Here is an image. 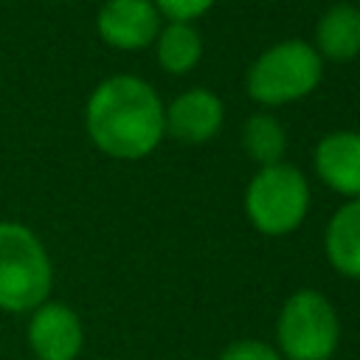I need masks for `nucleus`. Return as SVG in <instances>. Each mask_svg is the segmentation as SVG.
Instances as JSON below:
<instances>
[{
  "label": "nucleus",
  "instance_id": "obj_5",
  "mask_svg": "<svg viewBox=\"0 0 360 360\" xmlns=\"http://www.w3.org/2000/svg\"><path fill=\"white\" fill-rule=\"evenodd\" d=\"M340 343L335 304L318 290H295L276 318V349L284 360H329Z\"/></svg>",
  "mask_w": 360,
  "mask_h": 360
},
{
  "label": "nucleus",
  "instance_id": "obj_9",
  "mask_svg": "<svg viewBox=\"0 0 360 360\" xmlns=\"http://www.w3.org/2000/svg\"><path fill=\"white\" fill-rule=\"evenodd\" d=\"M315 174L326 188L346 200L360 197V132L335 129L323 135L312 152Z\"/></svg>",
  "mask_w": 360,
  "mask_h": 360
},
{
  "label": "nucleus",
  "instance_id": "obj_6",
  "mask_svg": "<svg viewBox=\"0 0 360 360\" xmlns=\"http://www.w3.org/2000/svg\"><path fill=\"white\" fill-rule=\"evenodd\" d=\"M25 340L37 360H76L84 346V326L76 309L48 298L28 312Z\"/></svg>",
  "mask_w": 360,
  "mask_h": 360
},
{
  "label": "nucleus",
  "instance_id": "obj_4",
  "mask_svg": "<svg viewBox=\"0 0 360 360\" xmlns=\"http://www.w3.org/2000/svg\"><path fill=\"white\" fill-rule=\"evenodd\" d=\"M309 211V180L292 163L259 166L245 188V214L264 236L292 233Z\"/></svg>",
  "mask_w": 360,
  "mask_h": 360
},
{
  "label": "nucleus",
  "instance_id": "obj_10",
  "mask_svg": "<svg viewBox=\"0 0 360 360\" xmlns=\"http://www.w3.org/2000/svg\"><path fill=\"white\" fill-rule=\"evenodd\" d=\"M312 48L323 62H352L360 56V8L352 3H332L315 22Z\"/></svg>",
  "mask_w": 360,
  "mask_h": 360
},
{
  "label": "nucleus",
  "instance_id": "obj_12",
  "mask_svg": "<svg viewBox=\"0 0 360 360\" xmlns=\"http://www.w3.org/2000/svg\"><path fill=\"white\" fill-rule=\"evenodd\" d=\"M155 59L169 76L191 73L202 59V37L194 22H166L155 37Z\"/></svg>",
  "mask_w": 360,
  "mask_h": 360
},
{
  "label": "nucleus",
  "instance_id": "obj_1",
  "mask_svg": "<svg viewBox=\"0 0 360 360\" xmlns=\"http://www.w3.org/2000/svg\"><path fill=\"white\" fill-rule=\"evenodd\" d=\"M163 98L135 73L101 79L84 101V129L90 143L115 160H141L152 155L163 135Z\"/></svg>",
  "mask_w": 360,
  "mask_h": 360
},
{
  "label": "nucleus",
  "instance_id": "obj_15",
  "mask_svg": "<svg viewBox=\"0 0 360 360\" xmlns=\"http://www.w3.org/2000/svg\"><path fill=\"white\" fill-rule=\"evenodd\" d=\"M219 360H284L278 354L276 346H270L267 340H256V338H242L233 340L222 349Z\"/></svg>",
  "mask_w": 360,
  "mask_h": 360
},
{
  "label": "nucleus",
  "instance_id": "obj_13",
  "mask_svg": "<svg viewBox=\"0 0 360 360\" xmlns=\"http://www.w3.org/2000/svg\"><path fill=\"white\" fill-rule=\"evenodd\" d=\"M242 149L259 166H273L284 160L287 132L281 121L270 112H256L242 124Z\"/></svg>",
  "mask_w": 360,
  "mask_h": 360
},
{
  "label": "nucleus",
  "instance_id": "obj_8",
  "mask_svg": "<svg viewBox=\"0 0 360 360\" xmlns=\"http://www.w3.org/2000/svg\"><path fill=\"white\" fill-rule=\"evenodd\" d=\"M222 121H225V104L208 87H188L163 107L166 135H172L180 143L211 141L222 129Z\"/></svg>",
  "mask_w": 360,
  "mask_h": 360
},
{
  "label": "nucleus",
  "instance_id": "obj_11",
  "mask_svg": "<svg viewBox=\"0 0 360 360\" xmlns=\"http://www.w3.org/2000/svg\"><path fill=\"white\" fill-rule=\"evenodd\" d=\"M323 253L335 273L360 278V197L346 200L326 222Z\"/></svg>",
  "mask_w": 360,
  "mask_h": 360
},
{
  "label": "nucleus",
  "instance_id": "obj_2",
  "mask_svg": "<svg viewBox=\"0 0 360 360\" xmlns=\"http://www.w3.org/2000/svg\"><path fill=\"white\" fill-rule=\"evenodd\" d=\"M53 264L42 239L22 222L0 219V312L28 315L51 298Z\"/></svg>",
  "mask_w": 360,
  "mask_h": 360
},
{
  "label": "nucleus",
  "instance_id": "obj_7",
  "mask_svg": "<svg viewBox=\"0 0 360 360\" xmlns=\"http://www.w3.org/2000/svg\"><path fill=\"white\" fill-rule=\"evenodd\" d=\"M163 25L152 0H104L96 11V31L115 51H143Z\"/></svg>",
  "mask_w": 360,
  "mask_h": 360
},
{
  "label": "nucleus",
  "instance_id": "obj_14",
  "mask_svg": "<svg viewBox=\"0 0 360 360\" xmlns=\"http://www.w3.org/2000/svg\"><path fill=\"white\" fill-rule=\"evenodd\" d=\"M160 17L169 22H194L214 8L217 0H152Z\"/></svg>",
  "mask_w": 360,
  "mask_h": 360
},
{
  "label": "nucleus",
  "instance_id": "obj_3",
  "mask_svg": "<svg viewBox=\"0 0 360 360\" xmlns=\"http://www.w3.org/2000/svg\"><path fill=\"white\" fill-rule=\"evenodd\" d=\"M323 76V59L307 39L264 48L245 73V90L259 107H284L307 98Z\"/></svg>",
  "mask_w": 360,
  "mask_h": 360
}]
</instances>
